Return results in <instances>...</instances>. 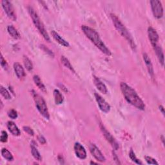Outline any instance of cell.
<instances>
[{
    "instance_id": "7a4b0ae2",
    "label": "cell",
    "mask_w": 165,
    "mask_h": 165,
    "mask_svg": "<svg viewBox=\"0 0 165 165\" xmlns=\"http://www.w3.org/2000/svg\"><path fill=\"white\" fill-rule=\"evenodd\" d=\"M81 30L82 32L86 35V36L96 46L98 47L103 53L109 56L112 55L111 51L102 41L99 34L97 32L96 30L86 25H82Z\"/></svg>"
},
{
    "instance_id": "83f0119b",
    "label": "cell",
    "mask_w": 165,
    "mask_h": 165,
    "mask_svg": "<svg viewBox=\"0 0 165 165\" xmlns=\"http://www.w3.org/2000/svg\"><path fill=\"white\" fill-rule=\"evenodd\" d=\"M40 47H41V49L45 53H46L47 54L49 55L51 57H54V54L53 53V52H52L51 50H50V49L48 48V47H46V46L45 45H41L40 46Z\"/></svg>"
},
{
    "instance_id": "5bb4252c",
    "label": "cell",
    "mask_w": 165,
    "mask_h": 165,
    "mask_svg": "<svg viewBox=\"0 0 165 165\" xmlns=\"http://www.w3.org/2000/svg\"><path fill=\"white\" fill-rule=\"evenodd\" d=\"M143 60L147 67L150 76L153 78L154 77V68H153V65L151 62L150 58L149 57L148 55L146 53H143Z\"/></svg>"
},
{
    "instance_id": "d6a6232c",
    "label": "cell",
    "mask_w": 165,
    "mask_h": 165,
    "mask_svg": "<svg viewBox=\"0 0 165 165\" xmlns=\"http://www.w3.org/2000/svg\"><path fill=\"white\" fill-rule=\"evenodd\" d=\"M1 66L5 70H7V68H8V64H7L6 60L3 58V56L2 55L1 56Z\"/></svg>"
},
{
    "instance_id": "ac0fdd59",
    "label": "cell",
    "mask_w": 165,
    "mask_h": 165,
    "mask_svg": "<svg viewBox=\"0 0 165 165\" xmlns=\"http://www.w3.org/2000/svg\"><path fill=\"white\" fill-rule=\"evenodd\" d=\"M14 72L19 79H22L25 76V72L23 67L19 63H15L14 64Z\"/></svg>"
},
{
    "instance_id": "9c48e42d",
    "label": "cell",
    "mask_w": 165,
    "mask_h": 165,
    "mask_svg": "<svg viewBox=\"0 0 165 165\" xmlns=\"http://www.w3.org/2000/svg\"><path fill=\"white\" fill-rule=\"evenodd\" d=\"M95 98L100 110L104 113H109L110 110V104L98 93H95Z\"/></svg>"
},
{
    "instance_id": "d6986e66",
    "label": "cell",
    "mask_w": 165,
    "mask_h": 165,
    "mask_svg": "<svg viewBox=\"0 0 165 165\" xmlns=\"http://www.w3.org/2000/svg\"><path fill=\"white\" fill-rule=\"evenodd\" d=\"M30 148H31V153H32L33 157L37 161H42V157L40 154V152L38 150V148H36V144H35L34 142L31 143Z\"/></svg>"
},
{
    "instance_id": "e575fe53",
    "label": "cell",
    "mask_w": 165,
    "mask_h": 165,
    "mask_svg": "<svg viewBox=\"0 0 165 165\" xmlns=\"http://www.w3.org/2000/svg\"><path fill=\"white\" fill-rule=\"evenodd\" d=\"M113 157H114V160L116 162L117 164H121V162H120V160H119V158L117 157V155L115 154L114 152H113Z\"/></svg>"
},
{
    "instance_id": "603a6c76",
    "label": "cell",
    "mask_w": 165,
    "mask_h": 165,
    "mask_svg": "<svg viewBox=\"0 0 165 165\" xmlns=\"http://www.w3.org/2000/svg\"><path fill=\"white\" fill-rule=\"evenodd\" d=\"M61 61L62 64H63L65 67H67V68H68V69L70 70V71H72V72H74V73H76V71H75L74 68H73L72 65H71V63H70V62L69 61V60H68V59H67L66 57H65L64 56H62L61 57Z\"/></svg>"
},
{
    "instance_id": "9a60e30c",
    "label": "cell",
    "mask_w": 165,
    "mask_h": 165,
    "mask_svg": "<svg viewBox=\"0 0 165 165\" xmlns=\"http://www.w3.org/2000/svg\"><path fill=\"white\" fill-rule=\"evenodd\" d=\"M153 48H154V51L157 55V57L158 58L159 63L163 67L164 63V53H163L162 48L161 47V46L159 45L158 44L153 46Z\"/></svg>"
},
{
    "instance_id": "8d00e7d4",
    "label": "cell",
    "mask_w": 165,
    "mask_h": 165,
    "mask_svg": "<svg viewBox=\"0 0 165 165\" xmlns=\"http://www.w3.org/2000/svg\"><path fill=\"white\" fill-rule=\"evenodd\" d=\"M90 164H98V163H97V162H93V161H91V162H90Z\"/></svg>"
},
{
    "instance_id": "cb8c5ba5",
    "label": "cell",
    "mask_w": 165,
    "mask_h": 165,
    "mask_svg": "<svg viewBox=\"0 0 165 165\" xmlns=\"http://www.w3.org/2000/svg\"><path fill=\"white\" fill-rule=\"evenodd\" d=\"M23 63H24V65L26 69L28 70V71H32L33 69V64L30 59L27 56H23Z\"/></svg>"
},
{
    "instance_id": "44dd1931",
    "label": "cell",
    "mask_w": 165,
    "mask_h": 165,
    "mask_svg": "<svg viewBox=\"0 0 165 165\" xmlns=\"http://www.w3.org/2000/svg\"><path fill=\"white\" fill-rule=\"evenodd\" d=\"M34 82H35L36 85L39 88L40 90H41L43 92H46V89L45 86V85L43 83L42 81L41 80L40 77L38 75H35L33 77Z\"/></svg>"
},
{
    "instance_id": "6da1fadb",
    "label": "cell",
    "mask_w": 165,
    "mask_h": 165,
    "mask_svg": "<svg viewBox=\"0 0 165 165\" xmlns=\"http://www.w3.org/2000/svg\"><path fill=\"white\" fill-rule=\"evenodd\" d=\"M120 88L123 96L128 103L133 105L139 110H144L145 109V103L141 99L134 89L124 82H121Z\"/></svg>"
},
{
    "instance_id": "8992f818",
    "label": "cell",
    "mask_w": 165,
    "mask_h": 165,
    "mask_svg": "<svg viewBox=\"0 0 165 165\" xmlns=\"http://www.w3.org/2000/svg\"><path fill=\"white\" fill-rule=\"evenodd\" d=\"M151 8L154 16L157 19H161L163 16V7L162 3L159 0L150 1Z\"/></svg>"
},
{
    "instance_id": "484cf974",
    "label": "cell",
    "mask_w": 165,
    "mask_h": 165,
    "mask_svg": "<svg viewBox=\"0 0 165 165\" xmlns=\"http://www.w3.org/2000/svg\"><path fill=\"white\" fill-rule=\"evenodd\" d=\"M0 91H1V94L2 96L5 99H11V95L10 94L9 92L2 85L0 87Z\"/></svg>"
},
{
    "instance_id": "4316f807",
    "label": "cell",
    "mask_w": 165,
    "mask_h": 165,
    "mask_svg": "<svg viewBox=\"0 0 165 165\" xmlns=\"http://www.w3.org/2000/svg\"><path fill=\"white\" fill-rule=\"evenodd\" d=\"M129 156H130V159L132 160V161H134L136 164H143V162L141 161V160L139 159L138 158H137V157L136 156L135 153L134 152V151L132 150H131L130 152Z\"/></svg>"
},
{
    "instance_id": "e0dca14e",
    "label": "cell",
    "mask_w": 165,
    "mask_h": 165,
    "mask_svg": "<svg viewBox=\"0 0 165 165\" xmlns=\"http://www.w3.org/2000/svg\"><path fill=\"white\" fill-rule=\"evenodd\" d=\"M7 128L9 132L14 136H19L21 134L19 129L17 125L13 121H8L7 123Z\"/></svg>"
},
{
    "instance_id": "7c38bea8",
    "label": "cell",
    "mask_w": 165,
    "mask_h": 165,
    "mask_svg": "<svg viewBox=\"0 0 165 165\" xmlns=\"http://www.w3.org/2000/svg\"><path fill=\"white\" fill-rule=\"evenodd\" d=\"M76 156L80 159H85L87 157V151L84 146L79 143H76L74 146Z\"/></svg>"
},
{
    "instance_id": "5b68a950",
    "label": "cell",
    "mask_w": 165,
    "mask_h": 165,
    "mask_svg": "<svg viewBox=\"0 0 165 165\" xmlns=\"http://www.w3.org/2000/svg\"><path fill=\"white\" fill-rule=\"evenodd\" d=\"M31 93L38 110L46 120H49L50 114L45 99L43 98V97H41L40 95V94L36 93L34 90L31 91Z\"/></svg>"
},
{
    "instance_id": "8fae6325",
    "label": "cell",
    "mask_w": 165,
    "mask_h": 165,
    "mask_svg": "<svg viewBox=\"0 0 165 165\" xmlns=\"http://www.w3.org/2000/svg\"><path fill=\"white\" fill-rule=\"evenodd\" d=\"M148 35L149 40L152 45V46H155L156 45L158 44V41L159 40V35L157 31L152 27H148Z\"/></svg>"
},
{
    "instance_id": "7402d4cb",
    "label": "cell",
    "mask_w": 165,
    "mask_h": 165,
    "mask_svg": "<svg viewBox=\"0 0 165 165\" xmlns=\"http://www.w3.org/2000/svg\"><path fill=\"white\" fill-rule=\"evenodd\" d=\"M54 97L56 104H61L64 101V97L60 90L55 89L54 90Z\"/></svg>"
},
{
    "instance_id": "d4e9b609",
    "label": "cell",
    "mask_w": 165,
    "mask_h": 165,
    "mask_svg": "<svg viewBox=\"0 0 165 165\" xmlns=\"http://www.w3.org/2000/svg\"><path fill=\"white\" fill-rule=\"evenodd\" d=\"M2 155L3 157L7 159V161H12L14 159L13 154H12L11 152L9 150H8L7 148H3L2 150Z\"/></svg>"
},
{
    "instance_id": "2e32d148",
    "label": "cell",
    "mask_w": 165,
    "mask_h": 165,
    "mask_svg": "<svg viewBox=\"0 0 165 165\" xmlns=\"http://www.w3.org/2000/svg\"><path fill=\"white\" fill-rule=\"evenodd\" d=\"M51 34H52V36L53 37V38L59 43L61 45L65 46V47H68L70 46V44L68 43V42H67V41H65L63 38H62L61 37V36L58 33H57L56 31L54 30H52L51 32Z\"/></svg>"
},
{
    "instance_id": "1f68e13d",
    "label": "cell",
    "mask_w": 165,
    "mask_h": 165,
    "mask_svg": "<svg viewBox=\"0 0 165 165\" xmlns=\"http://www.w3.org/2000/svg\"><path fill=\"white\" fill-rule=\"evenodd\" d=\"M1 142L6 143L8 140V134L5 131H2L1 134Z\"/></svg>"
},
{
    "instance_id": "f1b7e54d",
    "label": "cell",
    "mask_w": 165,
    "mask_h": 165,
    "mask_svg": "<svg viewBox=\"0 0 165 165\" xmlns=\"http://www.w3.org/2000/svg\"><path fill=\"white\" fill-rule=\"evenodd\" d=\"M8 115L10 119L16 120L18 117V112L14 109H11L8 112Z\"/></svg>"
},
{
    "instance_id": "52a82bcc",
    "label": "cell",
    "mask_w": 165,
    "mask_h": 165,
    "mask_svg": "<svg viewBox=\"0 0 165 165\" xmlns=\"http://www.w3.org/2000/svg\"><path fill=\"white\" fill-rule=\"evenodd\" d=\"M99 127H100L101 130L103 132V136H104L105 139H107V141H108V142L111 145L112 148L115 150H118V148L120 147L119 144H118V143L117 142V141L115 139V138L112 136V135L107 130V128L104 127V126L102 123H100Z\"/></svg>"
},
{
    "instance_id": "ba28073f",
    "label": "cell",
    "mask_w": 165,
    "mask_h": 165,
    "mask_svg": "<svg viewBox=\"0 0 165 165\" xmlns=\"http://www.w3.org/2000/svg\"><path fill=\"white\" fill-rule=\"evenodd\" d=\"M2 7L4 9L7 16L11 20L16 21L17 19L16 14L14 8L12 3L9 1H7V0H3V1L2 2Z\"/></svg>"
},
{
    "instance_id": "ffe728a7",
    "label": "cell",
    "mask_w": 165,
    "mask_h": 165,
    "mask_svg": "<svg viewBox=\"0 0 165 165\" xmlns=\"http://www.w3.org/2000/svg\"><path fill=\"white\" fill-rule=\"evenodd\" d=\"M7 31L10 36L13 37L14 39L18 40L20 38V34L18 30L13 26V25H9L7 27Z\"/></svg>"
},
{
    "instance_id": "4fadbf2b",
    "label": "cell",
    "mask_w": 165,
    "mask_h": 165,
    "mask_svg": "<svg viewBox=\"0 0 165 165\" xmlns=\"http://www.w3.org/2000/svg\"><path fill=\"white\" fill-rule=\"evenodd\" d=\"M93 82H94V85H96V87H97V88L103 93L106 94L108 93V89L106 87V85H104V83L103 82L96 76H93Z\"/></svg>"
},
{
    "instance_id": "d590c367",
    "label": "cell",
    "mask_w": 165,
    "mask_h": 165,
    "mask_svg": "<svg viewBox=\"0 0 165 165\" xmlns=\"http://www.w3.org/2000/svg\"><path fill=\"white\" fill-rule=\"evenodd\" d=\"M159 110L161 112V113L162 114V115H164V107H162V105H160V106H159Z\"/></svg>"
},
{
    "instance_id": "4dcf8cb0",
    "label": "cell",
    "mask_w": 165,
    "mask_h": 165,
    "mask_svg": "<svg viewBox=\"0 0 165 165\" xmlns=\"http://www.w3.org/2000/svg\"><path fill=\"white\" fill-rule=\"evenodd\" d=\"M23 130H24L29 136H33L34 135V132L33 131V130L30 127H29V126H23Z\"/></svg>"
},
{
    "instance_id": "277c9868",
    "label": "cell",
    "mask_w": 165,
    "mask_h": 165,
    "mask_svg": "<svg viewBox=\"0 0 165 165\" xmlns=\"http://www.w3.org/2000/svg\"><path fill=\"white\" fill-rule=\"evenodd\" d=\"M28 11L32 19V21L34 23V25L36 26V27L38 29V31L40 32V34L42 35L43 38L48 42H51V38L48 32H46L44 25L43 24L42 21H41L38 14L35 10L31 7H28Z\"/></svg>"
},
{
    "instance_id": "f546056e",
    "label": "cell",
    "mask_w": 165,
    "mask_h": 165,
    "mask_svg": "<svg viewBox=\"0 0 165 165\" xmlns=\"http://www.w3.org/2000/svg\"><path fill=\"white\" fill-rule=\"evenodd\" d=\"M145 159L146 161L147 162V163L149 164H158V162H157V161L155 159L152 158V157L145 156Z\"/></svg>"
},
{
    "instance_id": "30bf717a",
    "label": "cell",
    "mask_w": 165,
    "mask_h": 165,
    "mask_svg": "<svg viewBox=\"0 0 165 165\" xmlns=\"http://www.w3.org/2000/svg\"><path fill=\"white\" fill-rule=\"evenodd\" d=\"M89 149L90 151L91 152L92 155L95 157V159L99 161V162H104L106 161V158L105 157L103 156V154H102V152L100 151V150L96 146V145L94 144H90V146H89Z\"/></svg>"
},
{
    "instance_id": "3957f363",
    "label": "cell",
    "mask_w": 165,
    "mask_h": 165,
    "mask_svg": "<svg viewBox=\"0 0 165 165\" xmlns=\"http://www.w3.org/2000/svg\"><path fill=\"white\" fill-rule=\"evenodd\" d=\"M111 18L117 30L120 33V34L123 38L126 39V40L128 42V43L130 44V45L132 49L136 50V45L135 44L134 40L132 36V35L129 32V31L127 30L125 26L123 24L122 22L118 18V17L114 14H111Z\"/></svg>"
},
{
    "instance_id": "836d02e7",
    "label": "cell",
    "mask_w": 165,
    "mask_h": 165,
    "mask_svg": "<svg viewBox=\"0 0 165 165\" xmlns=\"http://www.w3.org/2000/svg\"><path fill=\"white\" fill-rule=\"evenodd\" d=\"M38 140L39 142L42 145H45L46 143V141L45 138L42 135H39L38 136Z\"/></svg>"
}]
</instances>
